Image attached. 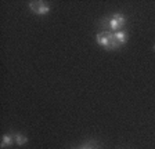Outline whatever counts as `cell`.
I'll use <instances>...</instances> for the list:
<instances>
[{
  "instance_id": "obj_1",
  "label": "cell",
  "mask_w": 155,
  "mask_h": 149,
  "mask_svg": "<svg viewBox=\"0 0 155 149\" xmlns=\"http://www.w3.org/2000/svg\"><path fill=\"white\" fill-rule=\"evenodd\" d=\"M126 24V17L120 13H115L110 17H105L103 21H101V25L105 28L107 32L115 33L123 30V26Z\"/></svg>"
},
{
  "instance_id": "obj_2",
  "label": "cell",
  "mask_w": 155,
  "mask_h": 149,
  "mask_svg": "<svg viewBox=\"0 0 155 149\" xmlns=\"http://www.w3.org/2000/svg\"><path fill=\"white\" fill-rule=\"evenodd\" d=\"M96 42L98 46H101L103 49H105L107 51H112V50H119L122 46L116 42V39L114 37V33L103 30V32L96 35Z\"/></svg>"
},
{
  "instance_id": "obj_3",
  "label": "cell",
  "mask_w": 155,
  "mask_h": 149,
  "mask_svg": "<svg viewBox=\"0 0 155 149\" xmlns=\"http://www.w3.org/2000/svg\"><path fill=\"white\" fill-rule=\"evenodd\" d=\"M29 10L32 11L36 15H47L50 13V6L42 0H38V2H29L28 3Z\"/></svg>"
},
{
  "instance_id": "obj_4",
  "label": "cell",
  "mask_w": 155,
  "mask_h": 149,
  "mask_svg": "<svg viewBox=\"0 0 155 149\" xmlns=\"http://www.w3.org/2000/svg\"><path fill=\"white\" fill-rule=\"evenodd\" d=\"M114 37H115L116 42L119 43L120 46L126 44V43H127V40H129V35H127V32H126V30H119V32H115V33H114Z\"/></svg>"
},
{
  "instance_id": "obj_5",
  "label": "cell",
  "mask_w": 155,
  "mask_h": 149,
  "mask_svg": "<svg viewBox=\"0 0 155 149\" xmlns=\"http://www.w3.org/2000/svg\"><path fill=\"white\" fill-rule=\"evenodd\" d=\"M14 142V134H4L2 137V142H0V148L4 149V148H8L11 146Z\"/></svg>"
},
{
  "instance_id": "obj_6",
  "label": "cell",
  "mask_w": 155,
  "mask_h": 149,
  "mask_svg": "<svg viewBox=\"0 0 155 149\" xmlns=\"http://www.w3.org/2000/svg\"><path fill=\"white\" fill-rule=\"evenodd\" d=\"M14 142H15L18 146H22L28 142V137L22 133H15L14 134Z\"/></svg>"
},
{
  "instance_id": "obj_7",
  "label": "cell",
  "mask_w": 155,
  "mask_h": 149,
  "mask_svg": "<svg viewBox=\"0 0 155 149\" xmlns=\"http://www.w3.org/2000/svg\"><path fill=\"white\" fill-rule=\"evenodd\" d=\"M79 149H98V146L96 145V142L90 141V142H84Z\"/></svg>"
},
{
  "instance_id": "obj_8",
  "label": "cell",
  "mask_w": 155,
  "mask_h": 149,
  "mask_svg": "<svg viewBox=\"0 0 155 149\" xmlns=\"http://www.w3.org/2000/svg\"><path fill=\"white\" fill-rule=\"evenodd\" d=\"M154 51H155V44H154Z\"/></svg>"
}]
</instances>
